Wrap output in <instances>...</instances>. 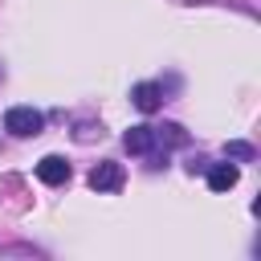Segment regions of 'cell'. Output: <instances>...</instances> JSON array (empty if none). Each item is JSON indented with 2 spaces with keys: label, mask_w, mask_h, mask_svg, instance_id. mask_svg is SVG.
Returning <instances> with one entry per match:
<instances>
[{
  "label": "cell",
  "mask_w": 261,
  "mask_h": 261,
  "mask_svg": "<svg viewBox=\"0 0 261 261\" xmlns=\"http://www.w3.org/2000/svg\"><path fill=\"white\" fill-rule=\"evenodd\" d=\"M122 179H126V171H122V163H114V159H102V163H94V171H90V188H94V192H118Z\"/></svg>",
  "instance_id": "277c9868"
},
{
  "label": "cell",
  "mask_w": 261,
  "mask_h": 261,
  "mask_svg": "<svg viewBox=\"0 0 261 261\" xmlns=\"http://www.w3.org/2000/svg\"><path fill=\"white\" fill-rule=\"evenodd\" d=\"M224 155H228V159H245V163H249V159H257V151H253L249 143H241V139H232V143L224 147Z\"/></svg>",
  "instance_id": "ba28073f"
},
{
  "label": "cell",
  "mask_w": 261,
  "mask_h": 261,
  "mask_svg": "<svg viewBox=\"0 0 261 261\" xmlns=\"http://www.w3.org/2000/svg\"><path fill=\"white\" fill-rule=\"evenodd\" d=\"M155 139H159L163 151H171V147H184L188 143V130L179 122H163V126H155Z\"/></svg>",
  "instance_id": "52a82bcc"
},
{
  "label": "cell",
  "mask_w": 261,
  "mask_h": 261,
  "mask_svg": "<svg viewBox=\"0 0 261 261\" xmlns=\"http://www.w3.org/2000/svg\"><path fill=\"white\" fill-rule=\"evenodd\" d=\"M122 147L130 151V155H143V159H151V167H159L163 159H167V151L159 147V139H155V126H130L126 135H122Z\"/></svg>",
  "instance_id": "6da1fadb"
},
{
  "label": "cell",
  "mask_w": 261,
  "mask_h": 261,
  "mask_svg": "<svg viewBox=\"0 0 261 261\" xmlns=\"http://www.w3.org/2000/svg\"><path fill=\"white\" fill-rule=\"evenodd\" d=\"M69 175H73V167L65 163V155H45V159L37 163V179H41V184H49V188L69 184Z\"/></svg>",
  "instance_id": "5b68a950"
},
{
  "label": "cell",
  "mask_w": 261,
  "mask_h": 261,
  "mask_svg": "<svg viewBox=\"0 0 261 261\" xmlns=\"http://www.w3.org/2000/svg\"><path fill=\"white\" fill-rule=\"evenodd\" d=\"M204 175H208V192H232L237 179H241V167H237L232 159H228V163H208Z\"/></svg>",
  "instance_id": "8992f818"
},
{
  "label": "cell",
  "mask_w": 261,
  "mask_h": 261,
  "mask_svg": "<svg viewBox=\"0 0 261 261\" xmlns=\"http://www.w3.org/2000/svg\"><path fill=\"white\" fill-rule=\"evenodd\" d=\"M4 130L12 139H33V135L45 130V114L33 110V106H8L4 110Z\"/></svg>",
  "instance_id": "7a4b0ae2"
},
{
  "label": "cell",
  "mask_w": 261,
  "mask_h": 261,
  "mask_svg": "<svg viewBox=\"0 0 261 261\" xmlns=\"http://www.w3.org/2000/svg\"><path fill=\"white\" fill-rule=\"evenodd\" d=\"M73 135H77L82 143H90L94 135H102V122H77V130H73Z\"/></svg>",
  "instance_id": "9c48e42d"
},
{
  "label": "cell",
  "mask_w": 261,
  "mask_h": 261,
  "mask_svg": "<svg viewBox=\"0 0 261 261\" xmlns=\"http://www.w3.org/2000/svg\"><path fill=\"white\" fill-rule=\"evenodd\" d=\"M130 102H135L143 114H155V110L167 102V86H163V82H139V86H130Z\"/></svg>",
  "instance_id": "3957f363"
}]
</instances>
